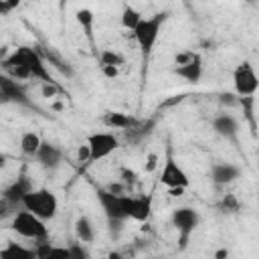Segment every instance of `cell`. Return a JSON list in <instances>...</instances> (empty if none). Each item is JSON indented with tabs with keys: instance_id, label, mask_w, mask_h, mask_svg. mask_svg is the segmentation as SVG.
I'll return each mask as SVG.
<instances>
[{
	"instance_id": "5b68a950",
	"label": "cell",
	"mask_w": 259,
	"mask_h": 259,
	"mask_svg": "<svg viewBox=\"0 0 259 259\" xmlns=\"http://www.w3.org/2000/svg\"><path fill=\"white\" fill-rule=\"evenodd\" d=\"M22 208L34 212L36 217L45 219L47 223L53 221L59 212V198L51 188H32L24 198H22Z\"/></svg>"
},
{
	"instance_id": "8992f818",
	"label": "cell",
	"mask_w": 259,
	"mask_h": 259,
	"mask_svg": "<svg viewBox=\"0 0 259 259\" xmlns=\"http://www.w3.org/2000/svg\"><path fill=\"white\" fill-rule=\"evenodd\" d=\"M172 73L176 77H180L182 81L190 83V85H198L204 73V65H202V57L198 53L192 51H182L174 57V67Z\"/></svg>"
},
{
	"instance_id": "2e32d148",
	"label": "cell",
	"mask_w": 259,
	"mask_h": 259,
	"mask_svg": "<svg viewBox=\"0 0 259 259\" xmlns=\"http://www.w3.org/2000/svg\"><path fill=\"white\" fill-rule=\"evenodd\" d=\"M152 214V198L150 196H134L127 194V217L136 223H146Z\"/></svg>"
},
{
	"instance_id": "484cf974",
	"label": "cell",
	"mask_w": 259,
	"mask_h": 259,
	"mask_svg": "<svg viewBox=\"0 0 259 259\" xmlns=\"http://www.w3.org/2000/svg\"><path fill=\"white\" fill-rule=\"evenodd\" d=\"M81 245H85V243H73V245H69V257H75V259H81V257H87V251L81 247Z\"/></svg>"
},
{
	"instance_id": "f1b7e54d",
	"label": "cell",
	"mask_w": 259,
	"mask_h": 259,
	"mask_svg": "<svg viewBox=\"0 0 259 259\" xmlns=\"http://www.w3.org/2000/svg\"><path fill=\"white\" fill-rule=\"evenodd\" d=\"M40 91H42L45 97H53V95L57 93V87H55V83H42Z\"/></svg>"
},
{
	"instance_id": "7c38bea8",
	"label": "cell",
	"mask_w": 259,
	"mask_h": 259,
	"mask_svg": "<svg viewBox=\"0 0 259 259\" xmlns=\"http://www.w3.org/2000/svg\"><path fill=\"white\" fill-rule=\"evenodd\" d=\"M212 130H214L217 136H221V138L227 140V142H233V144L239 142L241 123H239V119H237L233 113H229V111H221L219 115L212 117Z\"/></svg>"
},
{
	"instance_id": "603a6c76",
	"label": "cell",
	"mask_w": 259,
	"mask_h": 259,
	"mask_svg": "<svg viewBox=\"0 0 259 259\" xmlns=\"http://www.w3.org/2000/svg\"><path fill=\"white\" fill-rule=\"evenodd\" d=\"M221 208H223L225 212H237V210L241 208V202L237 200L235 194H225V196H223V202H221Z\"/></svg>"
},
{
	"instance_id": "83f0119b",
	"label": "cell",
	"mask_w": 259,
	"mask_h": 259,
	"mask_svg": "<svg viewBox=\"0 0 259 259\" xmlns=\"http://www.w3.org/2000/svg\"><path fill=\"white\" fill-rule=\"evenodd\" d=\"M101 71H103V75H105V77L113 79V77H117L119 67H115V65H103V67H101Z\"/></svg>"
},
{
	"instance_id": "f546056e",
	"label": "cell",
	"mask_w": 259,
	"mask_h": 259,
	"mask_svg": "<svg viewBox=\"0 0 259 259\" xmlns=\"http://www.w3.org/2000/svg\"><path fill=\"white\" fill-rule=\"evenodd\" d=\"M156 164H158V156H156V154H150V156H148V164H146V170H148V172H152V170L156 168Z\"/></svg>"
},
{
	"instance_id": "cb8c5ba5",
	"label": "cell",
	"mask_w": 259,
	"mask_h": 259,
	"mask_svg": "<svg viewBox=\"0 0 259 259\" xmlns=\"http://www.w3.org/2000/svg\"><path fill=\"white\" fill-rule=\"evenodd\" d=\"M2 255H24V257H30V255H36L32 249H24L16 243H8V247L2 251Z\"/></svg>"
},
{
	"instance_id": "9c48e42d",
	"label": "cell",
	"mask_w": 259,
	"mask_h": 259,
	"mask_svg": "<svg viewBox=\"0 0 259 259\" xmlns=\"http://www.w3.org/2000/svg\"><path fill=\"white\" fill-rule=\"evenodd\" d=\"M0 101L4 105H22V107H32V99L28 97V91L24 87V81H18L10 75L0 77Z\"/></svg>"
},
{
	"instance_id": "ba28073f",
	"label": "cell",
	"mask_w": 259,
	"mask_h": 259,
	"mask_svg": "<svg viewBox=\"0 0 259 259\" xmlns=\"http://www.w3.org/2000/svg\"><path fill=\"white\" fill-rule=\"evenodd\" d=\"M160 182L170 190L172 196H180L188 188V184H190V178H188L186 170L174 160L172 154H168L166 160H164V164H162Z\"/></svg>"
},
{
	"instance_id": "30bf717a",
	"label": "cell",
	"mask_w": 259,
	"mask_h": 259,
	"mask_svg": "<svg viewBox=\"0 0 259 259\" xmlns=\"http://www.w3.org/2000/svg\"><path fill=\"white\" fill-rule=\"evenodd\" d=\"M233 89L239 97H253L259 89V77L249 61H243L233 71Z\"/></svg>"
},
{
	"instance_id": "8fae6325",
	"label": "cell",
	"mask_w": 259,
	"mask_h": 259,
	"mask_svg": "<svg viewBox=\"0 0 259 259\" xmlns=\"http://www.w3.org/2000/svg\"><path fill=\"white\" fill-rule=\"evenodd\" d=\"M87 148H89V162H99L119 148V140L111 132H95L87 138Z\"/></svg>"
},
{
	"instance_id": "3957f363",
	"label": "cell",
	"mask_w": 259,
	"mask_h": 259,
	"mask_svg": "<svg viewBox=\"0 0 259 259\" xmlns=\"http://www.w3.org/2000/svg\"><path fill=\"white\" fill-rule=\"evenodd\" d=\"M168 14L166 12H158V14H152V16H144L142 22L136 26V30L132 32L134 34V40L142 53L144 59H148L160 38V32L164 28V22H166Z\"/></svg>"
},
{
	"instance_id": "277c9868",
	"label": "cell",
	"mask_w": 259,
	"mask_h": 259,
	"mask_svg": "<svg viewBox=\"0 0 259 259\" xmlns=\"http://www.w3.org/2000/svg\"><path fill=\"white\" fill-rule=\"evenodd\" d=\"M10 229L18 237L28 239V241H47L49 239L47 221L40 219V217H36L34 212H30L26 208H22V206H20V210H14Z\"/></svg>"
},
{
	"instance_id": "d6986e66",
	"label": "cell",
	"mask_w": 259,
	"mask_h": 259,
	"mask_svg": "<svg viewBox=\"0 0 259 259\" xmlns=\"http://www.w3.org/2000/svg\"><path fill=\"white\" fill-rule=\"evenodd\" d=\"M103 123L107 127H113V130H130L134 125V119L125 113H119V111H107L103 115Z\"/></svg>"
},
{
	"instance_id": "7402d4cb",
	"label": "cell",
	"mask_w": 259,
	"mask_h": 259,
	"mask_svg": "<svg viewBox=\"0 0 259 259\" xmlns=\"http://www.w3.org/2000/svg\"><path fill=\"white\" fill-rule=\"evenodd\" d=\"M125 63V59L117 53V51H111V49H103L99 53V67L103 65H115V67H121Z\"/></svg>"
},
{
	"instance_id": "d4e9b609",
	"label": "cell",
	"mask_w": 259,
	"mask_h": 259,
	"mask_svg": "<svg viewBox=\"0 0 259 259\" xmlns=\"http://www.w3.org/2000/svg\"><path fill=\"white\" fill-rule=\"evenodd\" d=\"M22 0H0V14L2 16H8L12 10H16L20 6Z\"/></svg>"
},
{
	"instance_id": "44dd1931",
	"label": "cell",
	"mask_w": 259,
	"mask_h": 259,
	"mask_svg": "<svg viewBox=\"0 0 259 259\" xmlns=\"http://www.w3.org/2000/svg\"><path fill=\"white\" fill-rule=\"evenodd\" d=\"M142 12L138 10V8H134V6H123V10H121V26L123 28H127V30H136V26L142 22Z\"/></svg>"
},
{
	"instance_id": "e0dca14e",
	"label": "cell",
	"mask_w": 259,
	"mask_h": 259,
	"mask_svg": "<svg viewBox=\"0 0 259 259\" xmlns=\"http://www.w3.org/2000/svg\"><path fill=\"white\" fill-rule=\"evenodd\" d=\"M75 237H77V241H81V243H93L95 241V227H93V221L87 217V214H81V217H77V221H75Z\"/></svg>"
},
{
	"instance_id": "5bb4252c",
	"label": "cell",
	"mask_w": 259,
	"mask_h": 259,
	"mask_svg": "<svg viewBox=\"0 0 259 259\" xmlns=\"http://www.w3.org/2000/svg\"><path fill=\"white\" fill-rule=\"evenodd\" d=\"M34 162L45 170V172H53L63 164V150L47 140H42V146L38 148Z\"/></svg>"
},
{
	"instance_id": "ac0fdd59",
	"label": "cell",
	"mask_w": 259,
	"mask_h": 259,
	"mask_svg": "<svg viewBox=\"0 0 259 259\" xmlns=\"http://www.w3.org/2000/svg\"><path fill=\"white\" fill-rule=\"evenodd\" d=\"M18 146H20V152L26 156V158H32L36 156L38 148L42 146V138L36 134V132H24L18 140Z\"/></svg>"
},
{
	"instance_id": "ffe728a7",
	"label": "cell",
	"mask_w": 259,
	"mask_h": 259,
	"mask_svg": "<svg viewBox=\"0 0 259 259\" xmlns=\"http://www.w3.org/2000/svg\"><path fill=\"white\" fill-rule=\"evenodd\" d=\"M75 18H77L79 26L85 30L87 40L93 45V24H95V16H93V12H91L89 8H79V10L75 12Z\"/></svg>"
},
{
	"instance_id": "52a82bcc",
	"label": "cell",
	"mask_w": 259,
	"mask_h": 259,
	"mask_svg": "<svg viewBox=\"0 0 259 259\" xmlns=\"http://www.w3.org/2000/svg\"><path fill=\"white\" fill-rule=\"evenodd\" d=\"M170 223H172V227H174L176 233H178V243H180V247L184 249V247L188 245L192 233L196 231L198 223H200V214H198V210L192 208V206H176V208L172 210V214H170Z\"/></svg>"
},
{
	"instance_id": "7a4b0ae2",
	"label": "cell",
	"mask_w": 259,
	"mask_h": 259,
	"mask_svg": "<svg viewBox=\"0 0 259 259\" xmlns=\"http://www.w3.org/2000/svg\"><path fill=\"white\" fill-rule=\"evenodd\" d=\"M6 61L16 63V65H22L28 71L30 79H36L40 83H55L53 81V75L49 71V65H47V59H42V55L34 47H26V45L18 47V49H14L6 57Z\"/></svg>"
},
{
	"instance_id": "9a60e30c",
	"label": "cell",
	"mask_w": 259,
	"mask_h": 259,
	"mask_svg": "<svg viewBox=\"0 0 259 259\" xmlns=\"http://www.w3.org/2000/svg\"><path fill=\"white\" fill-rule=\"evenodd\" d=\"M241 174H243V170L231 162H214L210 166V180L217 186H229V184L237 182L241 178Z\"/></svg>"
},
{
	"instance_id": "6da1fadb",
	"label": "cell",
	"mask_w": 259,
	"mask_h": 259,
	"mask_svg": "<svg viewBox=\"0 0 259 259\" xmlns=\"http://www.w3.org/2000/svg\"><path fill=\"white\" fill-rule=\"evenodd\" d=\"M95 194H97L99 206L105 214V221L109 225V233H113V229L117 233L121 229V225L125 221H130V217H127V194L125 192L117 194L109 188H97Z\"/></svg>"
},
{
	"instance_id": "4fadbf2b",
	"label": "cell",
	"mask_w": 259,
	"mask_h": 259,
	"mask_svg": "<svg viewBox=\"0 0 259 259\" xmlns=\"http://www.w3.org/2000/svg\"><path fill=\"white\" fill-rule=\"evenodd\" d=\"M32 188H34V186H32V182H30L28 176H18L14 182H10V184L4 188V192H2V204L12 206V208L20 206V204H22V198H24Z\"/></svg>"
},
{
	"instance_id": "4316f807",
	"label": "cell",
	"mask_w": 259,
	"mask_h": 259,
	"mask_svg": "<svg viewBox=\"0 0 259 259\" xmlns=\"http://www.w3.org/2000/svg\"><path fill=\"white\" fill-rule=\"evenodd\" d=\"M119 174H121V182H123L125 186L134 184V182L138 180V174H136L134 170H130V168H121V170H119Z\"/></svg>"
}]
</instances>
